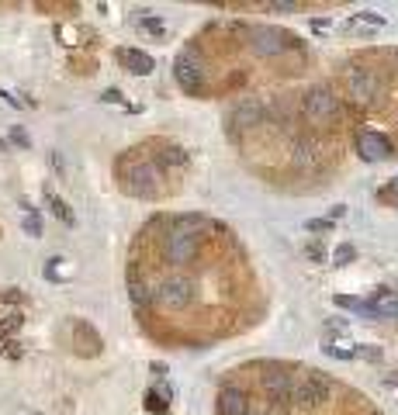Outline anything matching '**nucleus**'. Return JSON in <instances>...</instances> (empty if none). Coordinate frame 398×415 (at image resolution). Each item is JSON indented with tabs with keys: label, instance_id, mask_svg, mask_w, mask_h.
Listing matches in <instances>:
<instances>
[{
	"label": "nucleus",
	"instance_id": "f257e3e1",
	"mask_svg": "<svg viewBox=\"0 0 398 415\" xmlns=\"http://www.w3.org/2000/svg\"><path fill=\"white\" fill-rule=\"evenodd\" d=\"M357 152L364 159H388V156H395L391 142L384 135H377V132H357Z\"/></svg>",
	"mask_w": 398,
	"mask_h": 415
},
{
	"label": "nucleus",
	"instance_id": "f03ea898",
	"mask_svg": "<svg viewBox=\"0 0 398 415\" xmlns=\"http://www.w3.org/2000/svg\"><path fill=\"white\" fill-rule=\"evenodd\" d=\"M339 332V325H329V332L322 336V350L329 353V356H336V360H353L357 356V346L346 339V336H336Z\"/></svg>",
	"mask_w": 398,
	"mask_h": 415
},
{
	"label": "nucleus",
	"instance_id": "7ed1b4c3",
	"mask_svg": "<svg viewBox=\"0 0 398 415\" xmlns=\"http://www.w3.org/2000/svg\"><path fill=\"white\" fill-rule=\"evenodd\" d=\"M384 25V14H374V11H360V14H350L343 21V28L350 35H364V32H377Z\"/></svg>",
	"mask_w": 398,
	"mask_h": 415
},
{
	"label": "nucleus",
	"instance_id": "20e7f679",
	"mask_svg": "<svg viewBox=\"0 0 398 415\" xmlns=\"http://www.w3.org/2000/svg\"><path fill=\"white\" fill-rule=\"evenodd\" d=\"M118 63H125L132 73H139V77H146V73H152V59L146 56V52H139V49H118Z\"/></svg>",
	"mask_w": 398,
	"mask_h": 415
},
{
	"label": "nucleus",
	"instance_id": "39448f33",
	"mask_svg": "<svg viewBox=\"0 0 398 415\" xmlns=\"http://www.w3.org/2000/svg\"><path fill=\"white\" fill-rule=\"evenodd\" d=\"M46 201H49V208H52V215L59 219V222H66V225H73V212H70V208H66V201H59L52 190L46 194Z\"/></svg>",
	"mask_w": 398,
	"mask_h": 415
},
{
	"label": "nucleus",
	"instance_id": "423d86ee",
	"mask_svg": "<svg viewBox=\"0 0 398 415\" xmlns=\"http://www.w3.org/2000/svg\"><path fill=\"white\" fill-rule=\"evenodd\" d=\"M377 201H384V204L398 208V176H395L388 187H381V190H377Z\"/></svg>",
	"mask_w": 398,
	"mask_h": 415
},
{
	"label": "nucleus",
	"instance_id": "0eeeda50",
	"mask_svg": "<svg viewBox=\"0 0 398 415\" xmlns=\"http://www.w3.org/2000/svg\"><path fill=\"white\" fill-rule=\"evenodd\" d=\"M353 256H357V253H353V246H350V243H339V246H336V253H332V263H336V267H346Z\"/></svg>",
	"mask_w": 398,
	"mask_h": 415
},
{
	"label": "nucleus",
	"instance_id": "6e6552de",
	"mask_svg": "<svg viewBox=\"0 0 398 415\" xmlns=\"http://www.w3.org/2000/svg\"><path fill=\"white\" fill-rule=\"evenodd\" d=\"M146 408L149 412H166V394L163 391H149L146 394Z\"/></svg>",
	"mask_w": 398,
	"mask_h": 415
},
{
	"label": "nucleus",
	"instance_id": "1a4fd4ad",
	"mask_svg": "<svg viewBox=\"0 0 398 415\" xmlns=\"http://www.w3.org/2000/svg\"><path fill=\"white\" fill-rule=\"evenodd\" d=\"M139 28H142V32H149V35H163V32H166V28H163V21H156V18H142V21H139Z\"/></svg>",
	"mask_w": 398,
	"mask_h": 415
},
{
	"label": "nucleus",
	"instance_id": "9d476101",
	"mask_svg": "<svg viewBox=\"0 0 398 415\" xmlns=\"http://www.w3.org/2000/svg\"><path fill=\"white\" fill-rule=\"evenodd\" d=\"M101 101H104V104H121V108H132V111H139V108H135V104H128V101H125L118 90H104V97H101Z\"/></svg>",
	"mask_w": 398,
	"mask_h": 415
},
{
	"label": "nucleus",
	"instance_id": "9b49d317",
	"mask_svg": "<svg viewBox=\"0 0 398 415\" xmlns=\"http://www.w3.org/2000/svg\"><path fill=\"white\" fill-rule=\"evenodd\" d=\"M25 232H28V236H42V222H39V215H25Z\"/></svg>",
	"mask_w": 398,
	"mask_h": 415
},
{
	"label": "nucleus",
	"instance_id": "f8f14e48",
	"mask_svg": "<svg viewBox=\"0 0 398 415\" xmlns=\"http://www.w3.org/2000/svg\"><path fill=\"white\" fill-rule=\"evenodd\" d=\"M357 356H364V360L377 363V360H381V350H377V346H357Z\"/></svg>",
	"mask_w": 398,
	"mask_h": 415
},
{
	"label": "nucleus",
	"instance_id": "ddd939ff",
	"mask_svg": "<svg viewBox=\"0 0 398 415\" xmlns=\"http://www.w3.org/2000/svg\"><path fill=\"white\" fill-rule=\"evenodd\" d=\"M305 229H308V232H329V229H332V222H329V219H312Z\"/></svg>",
	"mask_w": 398,
	"mask_h": 415
},
{
	"label": "nucleus",
	"instance_id": "4468645a",
	"mask_svg": "<svg viewBox=\"0 0 398 415\" xmlns=\"http://www.w3.org/2000/svg\"><path fill=\"white\" fill-rule=\"evenodd\" d=\"M312 32H315V35H326V32H329V18H315V21H312Z\"/></svg>",
	"mask_w": 398,
	"mask_h": 415
},
{
	"label": "nucleus",
	"instance_id": "2eb2a0df",
	"mask_svg": "<svg viewBox=\"0 0 398 415\" xmlns=\"http://www.w3.org/2000/svg\"><path fill=\"white\" fill-rule=\"evenodd\" d=\"M384 387L398 394V370H391V374H384Z\"/></svg>",
	"mask_w": 398,
	"mask_h": 415
},
{
	"label": "nucleus",
	"instance_id": "dca6fc26",
	"mask_svg": "<svg viewBox=\"0 0 398 415\" xmlns=\"http://www.w3.org/2000/svg\"><path fill=\"white\" fill-rule=\"evenodd\" d=\"M305 253H308V256H312V260H319V263H322V260H326V250H322V246H319V243H315V246H308V250H305Z\"/></svg>",
	"mask_w": 398,
	"mask_h": 415
}]
</instances>
